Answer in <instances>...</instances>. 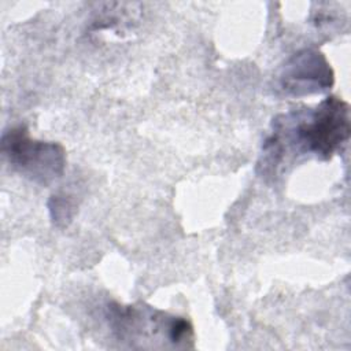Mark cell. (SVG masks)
<instances>
[{
	"mask_svg": "<svg viewBox=\"0 0 351 351\" xmlns=\"http://www.w3.org/2000/svg\"><path fill=\"white\" fill-rule=\"evenodd\" d=\"M108 319L121 340H166L176 348L193 347V326L188 319L170 315L151 306L111 304Z\"/></svg>",
	"mask_w": 351,
	"mask_h": 351,
	"instance_id": "2",
	"label": "cell"
},
{
	"mask_svg": "<svg viewBox=\"0 0 351 351\" xmlns=\"http://www.w3.org/2000/svg\"><path fill=\"white\" fill-rule=\"evenodd\" d=\"M351 132L350 106L337 96L324 99L314 110H295L273 122V133L263 144L265 171L276 169L287 148L330 159L348 141Z\"/></svg>",
	"mask_w": 351,
	"mask_h": 351,
	"instance_id": "1",
	"label": "cell"
},
{
	"mask_svg": "<svg viewBox=\"0 0 351 351\" xmlns=\"http://www.w3.org/2000/svg\"><path fill=\"white\" fill-rule=\"evenodd\" d=\"M48 208H49V214H51V219L53 221V223L59 228H64L67 226L77 211L75 203L70 196L66 195H53L49 199L48 203Z\"/></svg>",
	"mask_w": 351,
	"mask_h": 351,
	"instance_id": "5",
	"label": "cell"
},
{
	"mask_svg": "<svg viewBox=\"0 0 351 351\" xmlns=\"http://www.w3.org/2000/svg\"><path fill=\"white\" fill-rule=\"evenodd\" d=\"M335 73L326 56L311 48L293 53L278 74V86L287 96H306L329 89Z\"/></svg>",
	"mask_w": 351,
	"mask_h": 351,
	"instance_id": "4",
	"label": "cell"
},
{
	"mask_svg": "<svg viewBox=\"0 0 351 351\" xmlns=\"http://www.w3.org/2000/svg\"><path fill=\"white\" fill-rule=\"evenodd\" d=\"M1 152L18 173L40 185H49L64 173V148L55 141L32 138L22 125L3 133Z\"/></svg>",
	"mask_w": 351,
	"mask_h": 351,
	"instance_id": "3",
	"label": "cell"
}]
</instances>
